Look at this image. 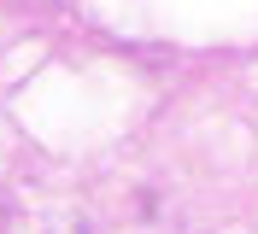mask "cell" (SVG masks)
Segmentation results:
<instances>
[]
</instances>
